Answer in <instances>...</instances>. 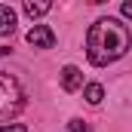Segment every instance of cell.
I'll return each instance as SVG.
<instances>
[{"label":"cell","instance_id":"cell-1","mask_svg":"<svg viewBox=\"0 0 132 132\" xmlns=\"http://www.w3.org/2000/svg\"><path fill=\"white\" fill-rule=\"evenodd\" d=\"M129 43H132L129 28L120 19L104 15L86 34V55H89V62L95 68H104L111 62H117V59H123L129 52Z\"/></svg>","mask_w":132,"mask_h":132},{"label":"cell","instance_id":"cell-2","mask_svg":"<svg viewBox=\"0 0 132 132\" xmlns=\"http://www.w3.org/2000/svg\"><path fill=\"white\" fill-rule=\"evenodd\" d=\"M25 108V89L15 74L0 71V120H12Z\"/></svg>","mask_w":132,"mask_h":132},{"label":"cell","instance_id":"cell-3","mask_svg":"<svg viewBox=\"0 0 132 132\" xmlns=\"http://www.w3.org/2000/svg\"><path fill=\"white\" fill-rule=\"evenodd\" d=\"M28 43H31L34 49H52L55 46V34L49 25H34L31 31H28Z\"/></svg>","mask_w":132,"mask_h":132},{"label":"cell","instance_id":"cell-4","mask_svg":"<svg viewBox=\"0 0 132 132\" xmlns=\"http://www.w3.org/2000/svg\"><path fill=\"white\" fill-rule=\"evenodd\" d=\"M80 86H83V74H80V68H74V65L62 68V89H65V92H77Z\"/></svg>","mask_w":132,"mask_h":132},{"label":"cell","instance_id":"cell-5","mask_svg":"<svg viewBox=\"0 0 132 132\" xmlns=\"http://www.w3.org/2000/svg\"><path fill=\"white\" fill-rule=\"evenodd\" d=\"M12 31H15V12H12V6L0 3V37H9Z\"/></svg>","mask_w":132,"mask_h":132},{"label":"cell","instance_id":"cell-6","mask_svg":"<svg viewBox=\"0 0 132 132\" xmlns=\"http://www.w3.org/2000/svg\"><path fill=\"white\" fill-rule=\"evenodd\" d=\"M49 9H52V3H46V0H37V3H34V0H25V12H28L31 19H40V15H46Z\"/></svg>","mask_w":132,"mask_h":132},{"label":"cell","instance_id":"cell-7","mask_svg":"<svg viewBox=\"0 0 132 132\" xmlns=\"http://www.w3.org/2000/svg\"><path fill=\"white\" fill-rule=\"evenodd\" d=\"M83 98L89 101V104H101V98H104V86H101V83H89V86L83 89Z\"/></svg>","mask_w":132,"mask_h":132},{"label":"cell","instance_id":"cell-8","mask_svg":"<svg viewBox=\"0 0 132 132\" xmlns=\"http://www.w3.org/2000/svg\"><path fill=\"white\" fill-rule=\"evenodd\" d=\"M68 132H89V126H86V120L74 117V120H68Z\"/></svg>","mask_w":132,"mask_h":132},{"label":"cell","instance_id":"cell-9","mask_svg":"<svg viewBox=\"0 0 132 132\" xmlns=\"http://www.w3.org/2000/svg\"><path fill=\"white\" fill-rule=\"evenodd\" d=\"M0 132H28L22 123H6V126H0Z\"/></svg>","mask_w":132,"mask_h":132},{"label":"cell","instance_id":"cell-10","mask_svg":"<svg viewBox=\"0 0 132 132\" xmlns=\"http://www.w3.org/2000/svg\"><path fill=\"white\" fill-rule=\"evenodd\" d=\"M123 15H126V19H132V0H126V3H123Z\"/></svg>","mask_w":132,"mask_h":132},{"label":"cell","instance_id":"cell-11","mask_svg":"<svg viewBox=\"0 0 132 132\" xmlns=\"http://www.w3.org/2000/svg\"><path fill=\"white\" fill-rule=\"evenodd\" d=\"M6 52H9V49H3V46H0V55H6Z\"/></svg>","mask_w":132,"mask_h":132}]
</instances>
